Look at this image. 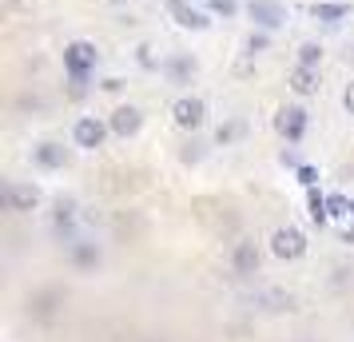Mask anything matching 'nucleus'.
Masks as SVG:
<instances>
[{
  "label": "nucleus",
  "mask_w": 354,
  "mask_h": 342,
  "mask_svg": "<svg viewBox=\"0 0 354 342\" xmlns=\"http://www.w3.org/2000/svg\"><path fill=\"white\" fill-rule=\"evenodd\" d=\"M100 64V52L92 40H72L64 44V72L68 76H92Z\"/></svg>",
  "instance_id": "f257e3e1"
},
{
  "label": "nucleus",
  "mask_w": 354,
  "mask_h": 342,
  "mask_svg": "<svg viewBox=\"0 0 354 342\" xmlns=\"http://www.w3.org/2000/svg\"><path fill=\"white\" fill-rule=\"evenodd\" d=\"M306 128H310V112H306V108H299V104L279 108V115H274V131H279L287 144H303Z\"/></svg>",
  "instance_id": "f03ea898"
},
{
  "label": "nucleus",
  "mask_w": 354,
  "mask_h": 342,
  "mask_svg": "<svg viewBox=\"0 0 354 342\" xmlns=\"http://www.w3.org/2000/svg\"><path fill=\"white\" fill-rule=\"evenodd\" d=\"M0 203H4V211L28 215L40 207V187L36 183H4L0 187Z\"/></svg>",
  "instance_id": "7ed1b4c3"
},
{
  "label": "nucleus",
  "mask_w": 354,
  "mask_h": 342,
  "mask_svg": "<svg viewBox=\"0 0 354 342\" xmlns=\"http://www.w3.org/2000/svg\"><path fill=\"white\" fill-rule=\"evenodd\" d=\"M271 255H274V259H283V263L303 259V255H306V235L299 227H279L271 235Z\"/></svg>",
  "instance_id": "20e7f679"
},
{
  "label": "nucleus",
  "mask_w": 354,
  "mask_h": 342,
  "mask_svg": "<svg viewBox=\"0 0 354 342\" xmlns=\"http://www.w3.org/2000/svg\"><path fill=\"white\" fill-rule=\"evenodd\" d=\"M108 135H112L108 120L84 115V120H76V128H72V144L84 147V151H96V147H104V140H108Z\"/></svg>",
  "instance_id": "39448f33"
},
{
  "label": "nucleus",
  "mask_w": 354,
  "mask_h": 342,
  "mask_svg": "<svg viewBox=\"0 0 354 342\" xmlns=\"http://www.w3.org/2000/svg\"><path fill=\"white\" fill-rule=\"evenodd\" d=\"M171 120H176V128H183V131H199L203 120H207V104L199 96H179L176 104H171Z\"/></svg>",
  "instance_id": "423d86ee"
},
{
  "label": "nucleus",
  "mask_w": 354,
  "mask_h": 342,
  "mask_svg": "<svg viewBox=\"0 0 354 342\" xmlns=\"http://www.w3.org/2000/svg\"><path fill=\"white\" fill-rule=\"evenodd\" d=\"M247 17L255 20V28L274 32V28L287 24V8H283L279 0H251V4H247Z\"/></svg>",
  "instance_id": "0eeeda50"
},
{
  "label": "nucleus",
  "mask_w": 354,
  "mask_h": 342,
  "mask_svg": "<svg viewBox=\"0 0 354 342\" xmlns=\"http://www.w3.org/2000/svg\"><path fill=\"white\" fill-rule=\"evenodd\" d=\"M167 17L176 20L179 28H192V32L211 28V17H207V12H199L192 0H167Z\"/></svg>",
  "instance_id": "6e6552de"
},
{
  "label": "nucleus",
  "mask_w": 354,
  "mask_h": 342,
  "mask_svg": "<svg viewBox=\"0 0 354 342\" xmlns=\"http://www.w3.org/2000/svg\"><path fill=\"white\" fill-rule=\"evenodd\" d=\"M108 128H112V135H120V140H131L136 131L144 128V112H140L136 104H120V108L108 115Z\"/></svg>",
  "instance_id": "1a4fd4ad"
},
{
  "label": "nucleus",
  "mask_w": 354,
  "mask_h": 342,
  "mask_svg": "<svg viewBox=\"0 0 354 342\" xmlns=\"http://www.w3.org/2000/svg\"><path fill=\"white\" fill-rule=\"evenodd\" d=\"M64 307V291H56V287H44V291H36L32 298H28V310H32L36 323H48V319H56V310Z\"/></svg>",
  "instance_id": "9d476101"
},
{
  "label": "nucleus",
  "mask_w": 354,
  "mask_h": 342,
  "mask_svg": "<svg viewBox=\"0 0 354 342\" xmlns=\"http://www.w3.org/2000/svg\"><path fill=\"white\" fill-rule=\"evenodd\" d=\"M259 263H263V255H259L255 239H243V243H235V251H231V271L239 278H251L259 271Z\"/></svg>",
  "instance_id": "9b49d317"
},
{
  "label": "nucleus",
  "mask_w": 354,
  "mask_h": 342,
  "mask_svg": "<svg viewBox=\"0 0 354 342\" xmlns=\"http://www.w3.org/2000/svg\"><path fill=\"white\" fill-rule=\"evenodd\" d=\"M32 163L40 171H60V167H68V147L56 144V140H44V144L32 147Z\"/></svg>",
  "instance_id": "f8f14e48"
},
{
  "label": "nucleus",
  "mask_w": 354,
  "mask_h": 342,
  "mask_svg": "<svg viewBox=\"0 0 354 342\" xmlns=\"http://www.w3.org/2000/svg\"><path fill=\"white\" fill-rule=\"evenodd\" d=\"M195 68H199V64H195L192 52H176V56H167V60H163V76H167L171 84H192Z\"/></svg>",
  "instance_id": "ddd939ff"
},
{
  "label": "nucleus",
  "mask_w": 354,
  "mask_h": 342,
  "mask_svg": "<svg viewBox=\"0 0 354 342\" xmlns=\"http://www.w3.org/2000/svg\"><path fill=\"white\" fill-rule=\"evenodd\" d=\"M68 263H72L76 271L88 275V271H96L100 263H104V251H100L96 243H72V247H68Z\"/></svg>",
  "instance_id": "4468645a"
},
{
  "label": "nucleus",
  "mask_w": 354,
  "mask_h": 342,
  "mask_svg": "<svg viewBox=\"0 0 354 342\" xmlns=\"http://www.w3.org/2000/svg\"><path fill=\"white\" fill-rule=\"evenodd\" d=\"M290 92H295V96H315V92H319V68H303V64H295V72H290Z\"/></svg>",
  "instance_id": "2eb2a0df"
},
{
  "label": "nucleus",
  "mask_w": 354,
  "mask_h": 342,
  "mask_svg": "<svg viewBox=\"0 0 354 342\" xmlns=\"http://www.w3.org/2000/svg\"><path fill=\"white\" fill-rule=\"evenodd\" d=\"M310 17L322 20V24H338V20L351 17V4H342V0H322V4L310 8Z\"/></svg>",
  "instance_id": "dca6fc26"
},
{
  "label": "nucleus",
  "mask_w": 354,
  "mask_h": 342,
  "mask_svg": "<svg viewBox=\"0 0 354 342\" xmlns=\"http://www.w3.org/2000/svg\"><path fill=\"white\" fill-rule=\"evenodd\" d=\"M306 215H310V223H315V227H326V223H330L326 196H322L319 187H306Z\"/></svg>",
  "instance_id": "f3484780"
},
{
  "label": "nucleus",
  "mask_w": 354,
  "mask_h": 342,
  "mask_svg": "<svg viewBox=\"0 0 354 342\" xmlns=\"http://www.w3.org/2000/svg\"><path fill=\"white\" fill-rule=\"evenodd\" d=\"M52 223H56V231H60V235H68V231H72V223H76V199H72V196H60V199H56Z\"/></svg>",
  "instance_id": "a211bd4d"
},
{
  "label": "nucleus",
  "mask_w": 354,
  "mask_h": 342,
  "mask_svg": "<svg viewBox=\"0 0 354 342\" xmlns=\"http://www.w3.org/2000/svg\"><path fill=\"white\" fill-rule=\"evenodd\" d=\"M243 135H247V120L235 115V120H223V124L215 128V144L227 147V144H235V140H243Z\"/></svg>",
  "instance_id": "6ab92c4d"
},
{
  "label": "nucleus",
  "mask_w": 354,
  "mask_h": 342,
  "mask_svg": "<svg viewBox=\"0 0 354 342\" xmlns=\"http://www.w3.org/2000/svg\"><path fill=\"white\" fill-rule=\"evenodd\" d=\"M299 64L303 68H319L322 64V44H315V40L299 44Z\"/></svg>",
  "instance_id": "aec40b11"
},
{
  "label": "nucleus",
  "mask_w": 354,
  "mask_h": 342,
  "mask_svg": "<svg viewBox=\"0 0 354 342\" xmlns=\"http://www.w3.org/2000/svg\"><path fill=\"white\" fill-rule=\"evenodd\" d=\"M326 211H330V219H346V215H351V199L346 196H326Z\"/></svg>",
  "instance_id": "412c9836"
},
{
  "label": "nucleus",
  "mask_w": 354,
  "mask_h": 342,
  "mask_svg": "<svg viewBox=\"0 0 354 342\" xmlns=\"http://www.w3.org/2000/svg\"><path fill=\"white\" fill-rule=\"evenodd\" d=\"M207 8L215 12V17H223V20H231L235 12H239V0H207Z\"/></svg>",
  "instance_id": "4be33fe9"
},
{
  "label": "nucleus",
  "mask_w": 354,
  "mask_h": 342,
  "mask_svg": "<svg viewBox=\"0 0 354 342\" xmlns=\"http://www.w3.org/2000/svg\"><path fill=\"white\" fill-rule=\"evenodd\" d=\"M267 44H271V32H267V28H255V32L247 36V52H251V56H255V52H263Z\"/></svg>",
  "instance_id": "5701e85b"
},
{
  "label": "nucleus",
  "mask_w": 354,
  "mask_h": 342,
  "mask_svg": "<svg viewBox=\"0 0 354 342\" xmlns=\"http://www.w3.org/2000/svg\"><path fill=\"white\" fill-rule=\"evenodd\" d=\"M68 96H72V99L88 96V76H68Z\"/></svg>",
  "instance_id": "b1692460"
},
{
  "label": "nucleus",
  "mask_w": 354,
  "mask_h": 342,
  "mask_svg": "<svg viewBox=\"0 0 354 342\" xmlns=\"http://www.w3.org/2000/svg\"><path fill=\"white\" fill-rule=\"evenodd\" d=\"M295 175H299V183H303V187H315V183H319V171H315L310 163H303V167H295Z\"/></svg>",
  "instance_id": "393cba45"
},
{
  "label": "nucleus",
  "mask_w": 354,
  "mask_h": 342,
  "mask_svg": "<svg viewBox=\"0 0 354 342\" xmlns=\"http://www.w3.org/2000/svg\"><path fill=\"white\" fill-rule=\"evenodd\" d=\"M203 160V144H199V140H192V144L183 147V163H199Z\"/></svg>",
  "instance_id": "a878e982"
},
{
  "label": "nucleus",
  "mask_w": 354,
  "mask_h": 342,
  "mask_svg": "<svg viewBox=\"0 0 354 342\" xmlns=\"http://www.w3.org/2000/svg\"><path fill=\"white\" fill-rule=\"evenodd\" d=\"M342 108H346V115H354V80L342 88Z\"/></svg>",
  "instance_id": "bb28decb"
},
{
  "label": "nucleus",
  "mask_w": 354,
  "mask_h": 342,
  "mask_svg": "<svg viewBox=\"0 0 354 342\" xmlns=\"http://www.w3.org/2000/svg\"><path fill=\"white\" fill-rule=\"evenodd\" d=\"M136 52H140V64H144V68H156V60H151V48H147V44H140Z\"/></svg>",
  "instance_id": "cd10ccee"
},
{
  "label": "nucleus",
  "mask_w": 354,
  "mask_h": 342,
  "mask_svg": "<svg viewBox=\"0 0 354 342\" xmlns=\"http://www.w3.org/2000/svg\"><path fill=\"white\" fill-rule=\"evenodd\" d=\"M100 88H104V92H120V88H124V80H115V76H108V80L100 84Z\"/></svg>",
  "instance_id": "c85d7f7f"
},
{
  "label": "nucleus",
  "mask_w": 354,
  "mask_h": 342,
  "mask_svg": "<svg viewBox=\"0 0 354 342\" xmlns=\"http://www.w3.org/2000/svg\"><path fill=\"white\" fill-rule=\"evenodd\" d=\"M283 163H287V167H303V163H299V155H295V151H283Z\"/></svg>",
  "instance_id": "c756f323"
},
{
  "label": "nucleus",
  "mask_w": 354,
  "mask_h": 342,
  "mask_svg": "<svg viewBox=\"0 0 354 342\" xmlns=\"http://www.w3.org/2000/svg\"><path fill=\"white\" fill-rule=\"evenodd\" d=\"M346 60H354V44H351V48H346Z\"/></svg>",
  "instance_id": "7c9ffc66"
},
{
  "label": "nucleus",
  "mask_w": 354,
  "mask_h": 342,
  "mask_svg": "<svg viewBox=\"0 0 354 342\" xmlns=\"http://www.w3.org/2000/svg\"><path fill=\"white\" fill-rule=\"evenodd\" d=\"M108 4H131V0H108Z\"/></svg>",
  "instance_id": "2f4dec72"
},
{
  "label": "nucleus",
  "mask_w": 354,
  "mask_h": 342,
  "mask_svg": "<svg viewBox=\"0 0 354 342\" xmlns=\"http://www.w3.org/2000/svg\"><path fill=\"white\" fill-rule=\"evenodd\" d=\"M351 215H354V199H351Z\"/></svg>",
  "instance_id": "473e14b6"
},
{
  "label": "nucleus",
  "mask_w": 354,
  "mask_h": 342,
  "mask_svg": "<svg viewBox=\"0 0 354 342\" xmlns=\"http://www.w3.org/2000/svg\"><path fill=\"white\" fill-rule=\"evenodd\" d=\"M151 342H160V339H151Z\"/></svg>",
  "instance_id": "72a5a7b5"
}]
</instances>
